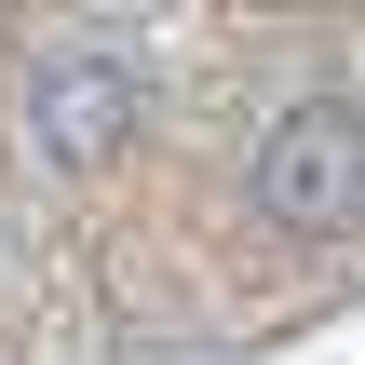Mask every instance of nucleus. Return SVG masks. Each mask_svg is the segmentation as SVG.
I'll use <instances>...</instances> for the list:
<instances>
[{
    "label": "nucleus",
    "instance_id": "obj_2",
    "mask_svg": "<svg viewBox=\"0 0 365 365\" xmlns=\"http://www.w3.org/2000/svg\"><path fill=\"white\" fill-rule=\"evenodd\" d=\"M135 54L108 41V27H81V41H54L41 68H27V135H41V163H68V176H95L122 135H135Z\"/></svg>",
    "mask_w": 365,
    "mask_h": 365
},
{
    "label": "nucleus",
    "instance_id": "obj_1",
    "mask_svg": "<svg viewBox=\"0 0 365 365\" xmlns=\"http://www.w3.org/2000/svg\"><path fill=\"white\" fill-rule=\"evenodd\" d=\"M257 217L271 230H365V108L352 95H298L257 135Z\"/></svg>",
    "mask_w": 365,
    "mask_h": 365
}]
</instances>
